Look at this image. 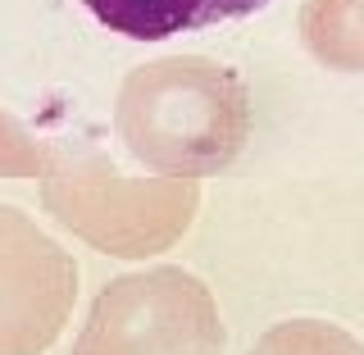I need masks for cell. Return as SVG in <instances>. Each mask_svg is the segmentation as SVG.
<instances>
[{
	"mask_svg": "<svg viewBox=\"0 0 364 355\" xmlns=\"http://www.w3.org/2000/svg\"><path fill=\"white\" fill-rule=\"evenodd\" d=\"M269 0H82V9L100 28L132 41H164L182 32H200L228 18H246Z\"/></svg>",
	"mask_w": 364,
	"mask_h": 355,
	"instance_id": "1",
	"label": "cell"
}]
</instances>
